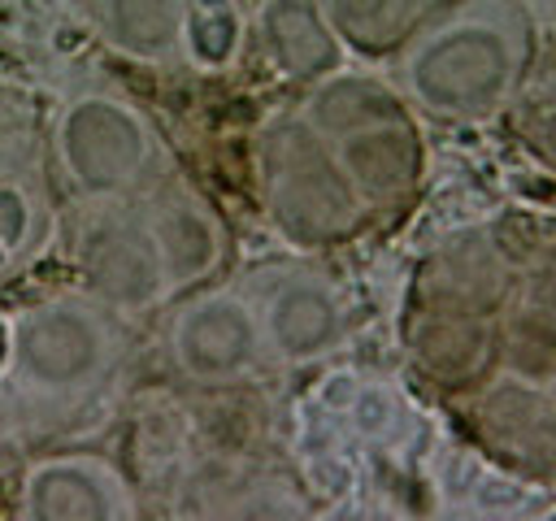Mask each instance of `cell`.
Masks as SVG:
<instances>
[{"mask_svg":"<svg viewBox=\"0 0 556 521\" xmlns=\"http://www.w3.org/2000/svg\"><path fill=\"white\" fill-rule=\"evenodd\" d=\"M517 78L513 39L478 17L460 13L413 43L404 56V82L413 100L434 117H478L491 113Z\"/></svg>","mask_w":556,"mask_h":521,"instance_id":"cell-1","label":"cell"},{"mask_svg":"<svg viewBox=\"0 0 556 521\" xmlns=\"http://www.w3.org/2000/svg\"><path fill=\"white\" fill-rule=\"evenodd\" d=\"M265 187L269 213L295 243L313 247L343 234L356 221V191L343 178L334 152L308 122H287L269 135L265 148Z\"/></svg>","mask_w":556,"mask_h":521,"instance_id":"cell-2","label":"cell"},{"mask_svg":"<svg viewBox=\"0 0 556 521\" xmlns=\"http://www.w3.org/2000/svg\"><path fill=\"white\" fill-rule=\"evenodd\" d=\"M56 156L74 191L104 200L135 187L152 161L148 122L109 91H83L61 109Z\"/></svg>","mask_w":556,"mask_h":521,"instance_id":"cell-3","label":"cell"},{"mask_svg":"<svg viewBox=\"0 0 556 521\" xmlns=\"http://www.w3.org/2000/svg\"><path fill=\"white\" fill-rule=\"evenodd\" d=\"M113 356V339L100 313L78 300H48L26 308L9 326L13 373L43 395H74L91 386Z\"/></svg>","mask_w":556,"mask_h":521,"instance_id":"cell-4","label":"cell"},{"mask_svg":"<svg viewBox=\"0 0 556 521\" xmlns=\"http://www.w3.org/2000/svg\"><path fill=\"white\" fill-rule=\"evenodd\" d=\"M169 347L182 373L195 382H230L243 369H252L261 352L256 317L235 295H200L191 300L169 330Z\"/></svg>","mask_w":556,"mask_h":521,"instance_id":"cell-5","label":"cell"},{"mask_svg":"<svg viewBox=\"0 0 556 521\" xmlns=\"http://www.w3.org/2000/svg\"><path fill=\"white\" fill-rule=\"evenodd\" d=\"M83 274L109 308L139 313L165 295V274L148 226L104 221L83 243Z\"/></svg>","mask_w":556,"mask_h":521,"instance_id":"cell-6","label":"cell"},{"mask_svg":"<svg viewBox=\"0 0 556 521\" xmlns=\"http://www.w3.org/2000/svg\"><path fill=\"white\" fill-rule=\"evenodd\" d=\"M330 152L343 178L352 182L356 200H400L417 187L421 174V143L404 117L339 135Z\"/></svg>","mask_w":556,"mask_h":521,"instance_id":"cell-7","label":"cell"},{"mask_svg":"<svg viewBox=\"0 0 556 521\" xmlns=\"http://www.w3.org/2000/svg\"><path fill=\"white\" fill-rule=\"evenodd\" d=\"M256 39L287 78H326L339 69V39L317 0H261Z\"/></svg>","mask_w":556,"mask_h":521,"instance_id":"cell-8","label":"cell"},{"mask_svg":"<svg viewBox=\"0 0 556 521\" xmlns=\"http://www.w3.org/2000/svg\"><path fill=\"white\" fill-rule=\"evenodd\" d=\"M148 234H152L156 256H161L165 291L200 282L222 260V230H217L213 213L191 195L161 200V208L148 221Z\"/></svg>","mask_w":556,"mask_h":521,"instance_id":"cell-9","label":"cell"},{"mask_svg":"<svg viewBox=\"0 0 556 521\" xmlns=\"http://www.w3.org/2000/svg\"><path fill=\"white\" fill-rule=\"evenodd\" d=\"M261 321H265L269 347L282 360H313V356H321L339 339V326H343L334 295L321 282H313V278L282 282L269 295Z\"/></svg>","mask_w":556,"mask_h":521,"instance_id":"cell-10","label":"cell"},{"mask_svg":"<svg viewBox=\"0 0 556 521\" xmlns=\"http://www.w3.org/2000/svg\"><path fill=\"white\" fill-rule=\"evenodd\" d=\"M30 521H113L109 473L91 460H43L26 478Z\"/></svg>","mask_w":556,"mask_h":521,"instance_id":"cell-11","label":"cell"},{"mask_svg":"<svg viewBox=\"0 0 556 521\" xmlns=\"http://www.w3.org/2000/svg\"><path fill=\"white\" fill-rule=\"evenodd\" d=\"M187 0H96L100 39L135 61H165L182 52Z\"/></svg>","mask_w":556,"mask_h":521,"instance_id":"cell-12","label":"cell"},{"mask_svg":"<svg viewBox=\"0 0 556 521\" xmlns=\"http://www.w3.org/2000/svg\"><path fill=\"white\" fill-rule=\"evenodd\" d=\"M404 117L400 100L391 87H382L378 78H361V74H326L321 87L308 96V126L317 135H352L378 122H395Z\"/></svg>","mask_w":556,"mask_h":521,"instance_id":"cell-13","label":"cell"},{"mask_svg":"<svg viewBox=\"0 0 556 521\" xmlns=\"http://www.w3.org/2000/svg\"><path fill=\"white\" fill-rule=\"evenodd\" d=\"M243 13L235 0H187L182 13V56L200 69H222L239 56Z\"/></svg>","mask_w":556,"mask_h":521,"instance_id":"cell-14","label":"cell"},{"mask_svg":"<svg viewBox=\"0 0 556 521\" xmlns=\"http://www.w3.org/2000/svg\"><path fill=\"white\" fill-rule=\"evenodd\" d=\"M330 30L361 48H382L400 35L408 0H317Z\"/></svg>","mask_w":556,"mask_h":521,"instance_id":"cell-15","label":"cell"},{"mask_svg":"<svg viewBox=\"0 0 556 521\" xmlns=\"http://www.w3.org/2000/svg\"><path fill=\"white\" fill-rule=\"evenodd\" d=\"M35 239V204L17 182H0V269L13 265Z\"/></svg>","mask_w":556,"mask_h":521,"instance_id":"cell-16","label":"cell"},{"mask_svg":"<svg viewBox=\"0 0 556 521\" xmlns=\"http://www.w3.org/2000/svg\"><path fill=\"white\" fill-rule=\"evenodd\" d=\"M226 521H295V508L282 495L261 491V495H248L243 504H235L226 512Z\"/></svg>","mask_w":556,"mask_h":521,"instance_id":"cell-17","label":"cell"}]
</instances>
